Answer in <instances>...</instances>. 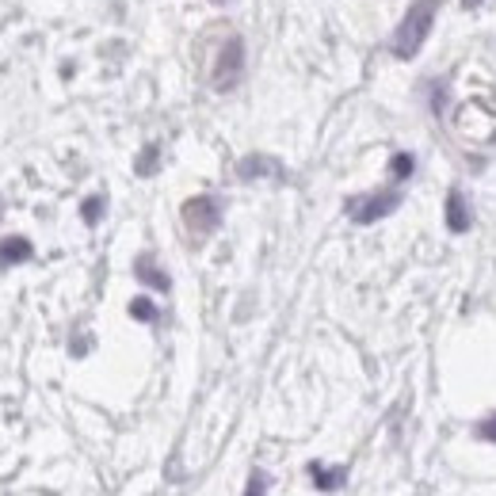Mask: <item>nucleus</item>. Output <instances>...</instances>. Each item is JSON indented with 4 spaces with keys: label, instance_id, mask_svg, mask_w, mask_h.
Returning <instances> with one entry per match:
<instances>
[{
    "label": "nucleus",
    "instance_id": "4",
    "mask_svg": "<svg viewBox=\"0 0 496 496\" xmlns=\"http://www.w3.org/2000/svg\"><path fill=\"white\" fill-rule=\"evenodd\" d=\"M241 69H245V46H241V39H229L222 46V58L214 65V88H233L237 77H241Z\"/></svg>",
    "mask_w": 496,
    "mask_h": 496
},
{
    "label": "nucleus",
    "instance_id": "14",
    "mask_svg": "<svg viewBox=\"0 0 496 496\" xmlns=\"http://www.w3.org/2000/svg\"><path fill=\"white\" fill-rule=\"evenodd\" d=\"M413 164H416V160H413L409 153H397V157L390 160V172H394L397 180H405V176H413Z\"/></svg>",
    "mask_w": 496,
    "mask_h": 496
},
{
    "label": "nucleus",
    "instance_id": "13",
    "mask_svg": "<svg viewBox=\"0 0 496 496\" xmlns=\"http://www.w3.org/2000/svg\"><path fill=\"white\" fill-rule=\"evenodd\" d=\"M245 496H267V473L264 470H252L248 485H245Z\"/></svg>",
    "mask_w": 496,
    "mask_h": 496
},
{
    "label": "nucleus",
    "instance_id": "16",
    "mask_svg": "<svg viewBox=\"0 0 496 496\" xmlns=\"http://www.w3.org/2000/svg\"><path fill=\"white\" fill-rule=\"evenodd\" d=\"M477 5H481V0H462V8H477Z\"/></svg>",
    "mask_w": 496,
    "mask_h": 496
},
{
    "label": "nucleus",
    "instance_id": "1",
    "mask_svg": "<svg viewBox=\"0 0 496 496\" xmlns=\"http://www.w3.org/2000/svg\"><path fill=\"white\" fill-rule=\"evenodd\" d=\"M435 12H439V0H416V5L405 12V20H401V27L394 34V53H397V58H413V53L424 46Z\"/></svg>",
    "mask_w": 496,
    "mask_h": 496
},
{
    "label": "nucleus",
    "instance_id": "11",
    "mask_svg": "<svg viewBox=\"0 0 496 496\" xmlns=\"http://www.w3.org/2000/svg\"><path fill=\"white\" fill-rule=\"evenodd\" d=\"M131 317H138V321H157L160 314H157V306H153L150 298H134V302H131Z\"/></svg>",
    "mask_w": 496,
    "mask_h": 496
},
{
    "label": "nucleus",
    "instance_id": "10",
    "mask_svg": "<svg viewBox=\"0 0 496 496\" xmlns=\"http://www.w3.org/2000/svg\"><path fill=\"white\" fill-rule=\"evenodd\" d=\"M103 195H92V199H84V207H81V214H84V222L88 226H96L100 222V218H103Z\"/></svg>",
    "mask_w": 496,
    "mask_h": 496
},
{
    "label": "nucleus",
    "instance_id": "2",
    "mask_svg": "<svg viewBox=\"0 0 496 496\" xmlns=\"http://www.w3.org/2000/svg\"><path fill=\"white\" fill-rule=\"evenodd\" d=\"M183 226H188L195 237H210L218 226H222V203L214 195H195L183 203Z\"/></svg>",
    "mask_w": 496,
    "mask_h": 496
},
{
    "label": "nucleus",
    "instance_id": "3",
    "mask_svg": "<svg viewBox=\"0 0 496 496\" xmlns=\"http://www.w3.org/2000/svg\"><path fill=\"white\" fill-rule=\"evenodd\" d=\"M397 207H401V191H371V195L347 199V214H352L359 226H371V222H378V218L394 214Z\"/></svg>",
    "mask_w": 496,
    "mask_h": 496
},
{
    "label": "nucleus",
    "instance_id": "9",
    "mask_svg": "<svg viewBox=\"0 0 496 496\" xmlns=\"http://www.w3.org/2000/svg\"><path fill=\"white\" fill-rule=\"evenodd\" d=\"M267 172H275V160H267V157H245L241 169H237L241 180H256V176H267Z\"/></svg>",
    "mask_w": 496,
    "mask_h": 496
},
{
    "label": "nucleus",
    "instance_id": "6",
    "mask_svg": "<svg viewBox=\"0 0 496 496\" xmlns=\"http://www.w3.org/2000/svg\"><path fill=\"white\" fill-rule=\"evenodd\" d=\"M31 256H34V248H31L27 237H5V241H0V267L27 264Z\"/></svg>",
    "mask_w": 496,
    "mask_h": 496
},
{
    "label": "nucleus",
    "instance_id": "7",
    "mask_svg": "<svg viewBox=\"0 0 496 496\" xmlns=\"http://www.w3.org/2000/svg\"><path fill=\"white\" fill-rule=\"evenodd\" d=\"M309 477L321 492H336L347 481V470L344 466H321V462H309Z\"/></svg>",
    "mask_w": 496,
    "mask_h": 496
},
{
    "label": "nucleus",
    "instance_id": "8",
    "mask_svg": "<svg viewBox=\"0 0 496 496\" xmlns=\"http://www.w3.org/2000/svg\"><path fill=\"white\" fill-rule=\"evenodd\" d=\"M134 275H138L145 287H153V290H169V287H172L169 275H164V271L153 264V256H138V260H134Z\"/></svg>",
    "mask_w": 496,
    "mask_h": 496
},
{
    "label": "nucleus",
    "instance_id": "12",
    "mask_svg": "<svg viewBox=\"0 0 496 496\" xmlns=\"http://www.w3.org/2000/svg\"><path fill=\"white\" fill-rule=\"evenodd\" d=\"M157 157H160L157 145H145V153L138 157V172H141V176H153V172H157Z\"/></svg>",
    "mask_w": 496,
    "mask_h": 496
},
{
    "label": "nucleus",
    "instance_id": "15",
    "mask_svg": "<svg viewBox=\"0 0 496 496\" xmlns=\"http://www.w3.org/2000/svg\"><path fill=\"white\" fill-rule=\"evenodd\" d=\"M477 439H485V443H496V413L485 416L481 424H477Z\"/></svg>",
    "mask_w": 496,
    "mask_h": 496
},
{
    "label": "nucleus",
    "instance_id": "5",
    "mask_svg": "<svg viewBox=\"0 0 496 496\" xmlns=\"http://www.w3.org/2000/svg\"><path fill=\"white\" fill-rule=\"evenodd\" d=\"M473 226V210L466 203V195L462 191H451L447 195V229L451 233H466Z\"/></svg>",
    "mask_w": 496,
    "mask_h": 496
}]
</instances>
